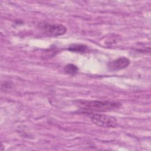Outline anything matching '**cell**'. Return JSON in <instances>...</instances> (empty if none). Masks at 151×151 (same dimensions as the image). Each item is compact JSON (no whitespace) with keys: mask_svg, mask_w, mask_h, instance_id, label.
<instances>
[{"mask_svg":"<svg viewBox=\"0 0 151 151\" xmlns=\"http://www.w3.org/2000/svg\"><path fill=\"white\" fill-rule=\"evenodd\" d=\"M130 63V60L124 57L116 59L108 64V68L110 70H120L128 67Z\"/></svg>","mask_w":151,"mask_h":151,"instance_id":"obj_4","label":"cell"},{"mask_svg":"<svg viewBox=\"0 0 151 151\" xmlns=\"http://www.w3.org/2000/svg\"><path fill=\"white\" fill-rule=\"evenodd\" d=\"M91 122L98 126L106 128H114L117 125L115 117L102 114H94L91 116Z\"/></svg>","mask_w":151,"mask_h":151,"instance_id":"obj_2","label":"cell"},{"mask_svg":"<svg viewBox=\"0 0 151 151\" xmlns=\"http://www.w3.org/2000/svg\"><path fill=\"white\" fill-rule=\"evenodd\" d=\"M79 109L88 112H106L116 110L121 106L120 103L110 101L78 100L76 101Z\"/></svg>","mask_w":151,"mask_h":151,"instance_id":"obj_1","label":"cell"},{"mask_svg":"<svg viewBox=\"0 0 151 151\" xmlns=\"http://www.w3.org/2000/svg\"><path fill=\"white\" fill-rule=\"evenodd\" d=\"M87 48L88 47L86 45L80 44H74L70 45L68 48V50L73 52H83L86 51Z\"/></svg>","mask_w":151,"mask_h":151,"instance_id":"obj_5","label":"cell"},{"mask_svg":"<svg viewBox=\"0 0 151 151\" xmlns=\"http://www.w3.org/2000/svg\"><path fill=\"white\" fill-rule=\"evenodd\" d=\"M40 28L45 35L51 37L62 35L67 32V28L62 24L42 23Z\"/></svg>","mask_w":151,"mask_h":151,"instance_id":"obj_3","label":"cell"},{"mask_svg":"<svg viewBox=\"0 0 151 151\" xmlns=\"http://www.w3.org/2000/svg\"><path fill=\"white\" fill-rule=\"evenodd\" d=\"M64 70L67 73L71 75H73L77 73L78 68L76 65L73 64H69L65 65V67H64Z\"/></svg>","mask_w":151,"mask_h":151,"instance_id":"obj_6","label":"cell"}]
</instances>
